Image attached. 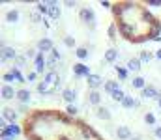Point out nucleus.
Listing matches in <instances>:
<instances>
[{
    "mask_svg": "<svg viewBox=\"0 0 161 140\" xmlns=\"http://www.w3.org/2000/svg\"><path fill=\"white\" fill-rule=\"evenodd\" d=\"M114 28L124 41L139 45L159 38V17L144 4L135 0H118L111 4Z\"/></svg>",
    "mask_w": 161,
    "mask_h": 140,
    "instance_id": "f03ea898",
    "label": "nucleus"
},
{
    "mask_svg": "<svg viewBox=\"0 0 161 140\" xmlns=\"http://www.w3.org/2000/svg\"><path fill=\"white\" fill-rule=\"evenodd\" d=\"M26 140H105L86 120L60 108H28L21 120Z\"/></svg>",
    "mask_w": 161,
    "mask_h": 140,
    "instance_id": "f257e3e1",
    "label": "nucleus"
}]
</instances>
